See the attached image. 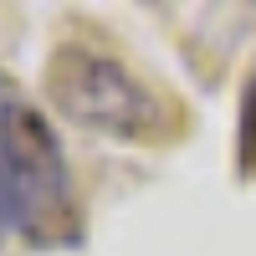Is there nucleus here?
<instances>
[{"label":"nucleus","mask_w":256,"mask_h":256,"mask_svg":"<svg viewBox=\"0 0 256 256\" xmlns=\"http://www.w3.org/2000/svg\"><path fill=\"white\" fill-rule=\"evenodd\" d=\"M46 102L82 134L108 144H169L184 134L180 98L154 88L118 52L88 36H67L46 52Z\"/></svg>","instance_id":"f257e3e1"},{"label":"nucleus","mask_w":256,"mask_h":256,"mask_svg":"<svg viewBox=\"0 0 256 256\" xmlns=\"http://www.w3.org/2000/svg\"><path fill=\"white\" fill-rule=\"evenodd\" d=\"M0 230H16L41 251L82 241V210L62 138L16 88L0 92Z\"/></svg>","instance_id":"f03ea898"},{"label":"nucleus","mask_w":256,"mask_h":256,"mask_svg":"<svg viewBox=\"0 0 256 256\" xmlns=\"http://www.w3.org/2000/svg\"><path fill=\"white\" fill-rule=\"evenodd\" d=\"M236 174L256 184V67L241 88V108H236Z\"/></svg>","instance_id":"7ed1b4c3"},{"label":"nucleus","mask_w":256,"mask_h":256,"mask_svg":"<svg viewBox=\"0 0 256 256\" xmlns=\"http://www.w3.org/2000/svg\"><path fill=\"white\" fill-rule=\"evenodd\" d=\"M10 88H16V82H10V77H6V72H0V92H10Z\"/></svg>","instance_id":"20e7f679"}]
</instances>
